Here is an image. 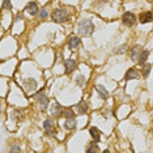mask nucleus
Masks as SVG:
<instances>
[{
	"label": "nucleus",
	"instance_id": "obj_1",
	"mask_svg": "<svg viewBox=\"0 0 153 153\" xmlns=\"http://www.w3.org/2000/svg\"><path fill=\"white\" fill-rule=\"evenodd\" d=\"M69 17H71V11L68 8H56L51 13V19L56 24L67 22L69 20Z\"/></svg>",
	"mask_w": 153,
	"mask_h": 153
},
{
	"label": "nucleus",
	"instance_id": "obj_2",
	"mask_svg": "<svg viewBox=\"0 0 153 153\" xmlns=\"http://www.w3.org/2000/svg\"><path fill=\"white\" fill-rule=\"evenodd\" d=\"M77 32L81 37H89L92 36L93 32H94V24L92 22V20H81L79 22V26H77Z\"/></svg>",
	"mask_w": 153,
	"mask_h": 153
},
{
	"label": "nucleus",
	"instance_id": "obj_3",
	"mask_svg": "<svg viewBox=\"0 0 153 153\" xmlns=\"http://www.w3.org/2000/svg\"><path fill=\"white\" fill-rule=\"evenodd\" d=\"M36 100H37L38 106H39L41 110H46V107L50 105V100H48V97L43 93V89L39 90V92L36 94Z\"/></svg>",
	"mask_w": 153,
	"mask_h": 153
},
{
	"label": "nucleus",
	"instance_id": "obj_4",
	"mask_svg": "<svg viewBox=\"0 0 153 153\" xmlns=\"http://www.w3.org/2000/svg\"><path fill=\"white\" fill-rule=\"evenodd\" d=\"M122 22L126 26H134L136 24V16L132 12H124L122 16Z\"/></svg>",
	"mask_w": 153,
	"mask_h": 153
},
{
	"label": "nucleus",
	"instance_id": "obj_5",
	"mask_svg": "<svg viewBox=\"0 0 153 153\" xmlns=\"http://www.w3.org/2000/svg\"><path fill=\"white\" fill-rule=\"evenodd\" d=\"M22 86H24V89L26 90L27 93H32L34 92V90L37 89V86H38V82L36 81V79H25L22 81Z\"/></svg>",
	"mask_w": 153,
	"mask_h": 153
},
{
	"label": "nucleus",
	"instance_id": "obj_6",
	"mask_svg": "<svg viewBox=\"0 0 153 153\" xmlns=\"http://www.w3.org/2000/svg\"><path fill=\"white\" fill-rule=\"evenodd\" d=\"M43 127H45V131H46L47 135L54 136V135L56 134V130H55V123H54L53 119H46V120H45Z\"/></svg>",
	"mask_w": 153,
	"mask_h": 153
},
{
	"label": "nucleus",
	"instance_id": "obj_7",
	"mask_svg": "<svg viewBox=\"0 0 153 153\" xmlns=\"http://www.w3.org/2000/svg\"><path fill=\"white\" fill-rule=\"evenodd\" d=\"M77 67L75 59H65L64 60V68H65V74H72V72Z\"/></svg>",
	"mask_w": 153,
	"mask_h": 153
},
{
	"label": "nucleus",
	"instance_id": "obj_8",
	"mask_svg": "<svg viewBox=\"0 0 153 153\" xmlns=\"http://www.w3.org/2000/svg\"><path fill=\"white\" fill-rule=\"evenodd\" d=\"M25 11L29 13L30 16H36L38 12H39V7L37 5V3L36 1H29L26 4V7H25Z\"/></svg>",
	"mask_w": 153,
	"mask_h": 153
},
{
	"label": "nucleus",
	"instance_id": "obj_9",
	"mask_svg": "<svg viewBox=\"0 0 153 153\" xmlns=\"http://www.w3.org/2000/svg\"><path fill=\"white\" fill-rule=\"evenodd\" d=\"M140 72L137 71L136 68H130L128 71L126 72V76H124V80L126 81H130V80H132V79H140Z\"/></svg>",
	"mask_w": 153,
	"mask_h": 153
},
{
	"label": "nucleus",
	"instance_id": "obj_10",
	"mask_svg": "<svg viewBox=\"0 0 153 153\" xmlns=\"http://www.w3.org/2000/svg\"><path fill=\"white\" fill-rule=\"evenodd\" d=\"M50 111H51V115H53L54 118H59V117H62V113H63V107L59 105L58 102H54L53 105H51Z\"/></svg>",
	"mask_w": 153,
	"mask_h": 153
},
{
	"label": "nucleus",
	"instance_id": "obj_11",
	"mask_svg": "<svg viewBox=\"0 0 153 153\" xmlns=\"http://www.w3.org/2000/svg\"><path fill=\"white\" fill-rule=\"evenodd\" d=\"M81 43V39L76 36H71L68 38V48L69 50H75L76 47H79V45Z\"/></svg>",
	"mask_w": 153,
	"mask_h": 153
},
{
	"label": "nucleus",
	"instance_id": "obj_12",
	"mask_svg": "<svg viewBox=\"0 0 153 153\" xmlns=\"http://www.w3.org/2000/svg\"><path fill=\"white\" fill-rule=\"evenodd\" d=\"M89 134H90V136H92L93 141L98 143L101 140V132H100V130L97 127H90L89 128Z\"/></svg>",
	"mask_w": 153,
	"mask_h": 153
},
{
	"label": "nucleus",
	"instance_id": "obj_13",
	"mask_svg": "<svg viewBox=\"0 0 153 153\" xmlns=\"http://www.w3.org/2000/svg\"><path fill=\"white\" fill-rule=\"evenodd\" d=\"M24 117H25V113H24V110L22 109H19V110H13L12 111V118L15 119L16 122H22L24 119Z\"/></svg>",
	"mask_w": 153,
	"mask_h": 153
},
{
	"label": "nucleus",
	"instance_id": "obj_14",
	"mask_svg": "<svg viewBox=\"0 0 153 153\" xmlns=\"http://www.w3.org/2000/svg\"><path fill=\"white\" fill-rule=\"evenodd\" d=\"M139 21H140L141 24H148L152 21V13L147 11V12H143L140 16H139Z\"/></svg>",
	"mask_w": 153,
	"mask_h": 153
},
{
	"label": "nucleus",
	"instance_id": "obj_15",
	"mask_svg": "<svg viewBox=\"0 0 153 153\" xmlns=\"http://www.w3.org/2000/svg\"><path fill=\"white\" fill-rule=\"evenodd\" d=\"M143 50V47L140 46V45H136V46H134L131 48V59H134V60H137L139 55H140Z\"/></svg>",
	"mask_w": 153,
	"mask_h": 153
},
{
	"label": "nucleus",
	"instance_id": "obj_16",
	"mask_svg": "<svg viewBox=\"0 0 153 153\" xmlns=\"http://www.w3.org/2000/svg\"><path fill=\"white\" fill-rule=\"evenodd\" d=\"M148 55H149V51H148V50H144V48H143L141 53H140V55H139V58H137V63L140 64V65H143L144 63H147Z\"/></svg>",
	"mask_w": 153,
	"mask_h": 153
},
{
	"label": "nucleus",
	"instance_id": "obj_17",
	"mask_svg": "<svg viewBox=\"0 0 153 153\" xmlns=\"http://www.w3.org/2000/svg\"><path fill=\"white\" fill-rule=\"evenodd\" d=\"M76 107H77V110H79V114H82V115L88 113V110H89V105L85 102V101H81L80 103H77Z\"/></svg>",
	"mask_w": 153,
	"mask_h": 153
},
{
	"label": "nucleus",
	"instance_id": "obj_18",
	"mask_svg": "<svg viewBox=\"0 0 153 153\" xmlns=\"http://www.w3.org/2000/svg\"><path fill=\"white\" fill-rule=\"evenodd\" d=\"M96 89H97V92H98V94L102 97L103 100H107L109 98V92L105 89V86H102V85H96Z\"/></svg>",
	"mask_w": 153,
	"mask_h": 153
},
{
	"label": "nucleus",
	"instance_id": "obj_19",
	"mask_svg": "<svg viewBox=\"0 0 153 153\" xmlns=\"http://www.w3.org/2000/svg\"><path fill=\"white\" fill-rule=\"evenodd\" d=\"M85 152L86 153H98V152H101V149H100V147L96 144V141H94V143H90L88 147H86Z\"/></svg>",
	"mask_w": 153,
	"mask_h": 153
},
{
	"label": "nucleus",
	"instance_id": "obj_20",
	"mask_svg": "<svg viewBox=\"0 0 153 153\" xmlns=\"http://www.w3.org/2000/svg\"><path fill=\"white\" fill-rule=\"evenodd\" d=\"M64 127L67 128L68 131L75 130V127H76V120H75V118H68V119H65Z\"/></svg>",
	"mask_w": 153,
	"mask_h": 153
},
{
	"label": "nucleus",
	"instance_id": "obj_21",
	"mask_svg": "<svg viewBox=\"0 0 153 153\" xmlns=\"http://www.w3.org/2000/svg\"><path fill=\"white\" fill-rule=\"evenodd\" d=\"M62 117H64L65 119H68V118H75V113L71 107H64L63 113H62Z\"/></svg>",
	"mask_w": 153,
	"mask_h": 153
},
{
	"label": "nucleus",
	"instance_id": "obj_22",
	"mask_svg": "<svg viewBox=\"0 0 153 153\" xmlns=\"http://www.w3.org/2000/svg\"><path fill=\"white\" fill-rule=\"evenodd\" d=\"M151 64H148V63H144L143 64V69H141V75H143V77H147V76L149 75V72H151Z\"/></svg>",
	"mask_w": 153,
	"mask_h": 153
},
{
	"label": "nucleus",
	"instance_id": "obj_23",
	"mask_svg": "<svg viewBox=\"0 0 153 153\" xmlns=\"http://www.w3.org/2000/svg\"><path fill=\"white\" fill-rule=\"evenodd\" d=\"M127 48H128L127 45H122V46L117 47L115 50H114V53L115 54H124V53H127Z\"/></svg>",
	"mask_w": 153,
	"mask_h": 153
},
{
	"label": "nucleus",
	"instance_id": "obj_24",
	"mask_svg": "<svg viewBox=\"0 0 153 153\" xmlns=\"http://www.w3.org/2000/svg\"><path fill=\"white\" fill-rule=\"evenodd\" d=\"M76 84H77L79 86H84L85 85V76L79 75L77 77H76Z\"/></svg>",
	"mask_w": 153,
	"mask_h": 153
},
{
	"label": "nucleus",
	"instance_id": "obj_25",
	"mask_svg": "<svg viewBox=\"0 0 153 153\" xmlns=\"http://www.w3.org/2000/svg\"><path fill=\"white\" fill-rule=\"evenodd\" d=\"M3 8H4V9H8V11H11V9H12L11 0H3Z\"/></svg>",
	"mask_w": 153,
	"mask_h": 153
},
{
	"label": "nucleus",
	"instance_id": "obj_26",
	"mask_svg": "<svg viewBox=\"0 0 153 153\" xmlns=\"http://www.w3.org/2000/svg\"><path fill=\"white\" fill-rule=\"evenodd\" d=\"M46 17H47V11L43 8L42 11L39 12V19H46Z\"/></svg>",
	"mask_w": 153,
	"mask_h": 153
},
{
	"label": "nucleus",
	"instance_id": "obj_27",
	"mask_svg": "<svg viewBox=\"0 0 153 153\" xmlns=\"http://www.w3.org/2000/svg\"><path fill=\"white\" fill-rule=\"evenodd\" d=\"M20 151H21V149H20V147H17V145L11 148V152H20Z\"/></svg>",
	"mask_w": 153,
	"mask_h": 153
},
{
	"label": "nucleus",
	"instance_id": "obj_28",
	"mask_svg": "<svg viewBox=\"0 0 153 153\" xmlns=\"http://www.w3.org/2000/svg\"><path fill=\"white\" fill-rule=\"evenodd\" d=\"M21 19H22V16H21V15H16V17H15V22H16V21H20Z\"/></svg>",
	"mask_w": 153,
	"mask_h": 153
},
{
	"label": "nucleus",
	"instance_id": "obj_29",
	"mask_svg": "<svg viewBox=\"0 0 153 153\" xmlns=\"http://www.w3.org/2000/svg\"><path fill=\"white\" fill-rule=\"evenodd\" d=\"M0 110H1V109H0Z\"/></svg>",
	"mask_w": 153,
	"mask_h": 153
}]
</instances>
